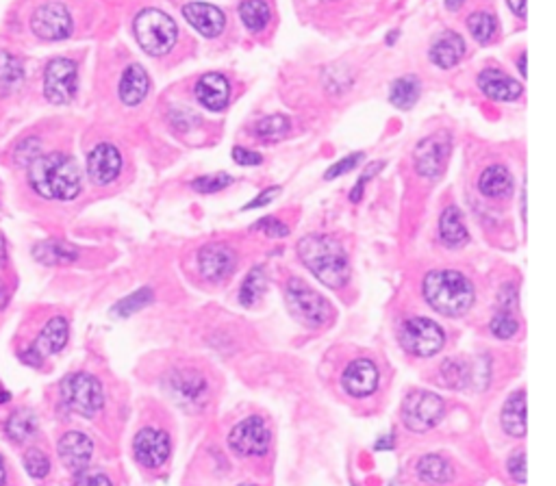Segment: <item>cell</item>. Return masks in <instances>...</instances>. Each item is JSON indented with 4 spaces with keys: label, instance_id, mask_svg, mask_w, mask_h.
I'll return each instance as SVG.
<instances>
[{
    "label": "cell",
    "instance_id": "6f0895ef",
    "mask_svg": "<svg viewBox=\"0 0 556 486\" xmlns=\"http://www.w3.org/2000/svg\"><path fill=\"white\" fill-rule=\"evenodd\" d=\"M4 482H7V469H4V460L0 456V486H4Z\"/></svg>",
    "mask_w": 556,
    "mask_h": 486
},
{
    "label": "cell",
    "instance_id": "91938a15",
    "mask_svg": "<svg viewBox=\"0 0 556 486\" xmlns=\"http://www.w3.org/2000/svg\"><path fill=\"white\" fill-rule=\"evenodd\" d=\"M7 400H12V393H4L3 387H0V404H4Z\"/></svg>",
    "mask_w": 556,
    "mask_h": 486
},
{
    "label": "cell",
    "instance_id": "d4e9b609",
    "mask_svg": "<svg viewBox=\"0 0 556 486\" xmlns=\"http://www.w3.org/2000/svg\"><path fill=\"white\" fill-rule=\"evenodd\" d=\"M500 424L502 430L513 439L526 437V391L519 389L507 400L500 413Z\"/></svg>",
    "mask_w": 556,
    "mask_h": 486
},
{
    "label": "cell",
    "instance_id": "5bb4252c",
    "mask_svg": "<svg viewBox=\"0 0 556 486\" xmlns=\"http://www.w3.org/2000/svg\"><path fill=\"white\" fill-rule=\"evenodd\" d=\"M165 387L183 408H198L207 402V380L194 369H177L165 378Z\"/></svg>",
    "mask_w": 556,
    "mask_h": 486
},
{
    "label": "cell",
    "instance_id": "7dc6e473",
    "mask_svg": "<svg viewBox=\"0 0 556 486\" xmlns=\"http://www.w3.org/2000/svg\"><path fill=\"white\" fill-rule=\"evenodd\" d=\"M498 302H500V310H507V313H513L515 315V310H518V289H515V284H504L502 287V292H500V298H498Z\"/></svg>",
    "mask_w": 556,
    "mask_h": 486
},
{
    "label": "cell",
    "instance_id": "8992f818",
    "mask_svg": "<svg viewBox=\"0 0 556 486\" xmlns=\"http://www.w3.org/2000/svg\"><path fill=\"white\" fill-rule=\"evenodd\" d=\"M285 300H287L289 313L309 328H319L333 317V307L328 300L322 293L313 292L300 278L289 280L287 289H285Z\"/></svg>",
    "mask_w": 556,
    "mask_h": 486
},
{
    "label": "cell",
    "instance_id": "30bf717a",
    "mask_svg": "<svg viewBox=\"0 0 556 486\" xmlns=\"http://www.w3.org/2000/svg\"><path fill=\"white\" fill-rule=\"evenodd\" d=\"M70 339V324L66 317H53L48 319L44 325L42 333L37 334V339L33 341V345H29L24 352H20V360L31 367H39L44 363V358L59 354L68 345Z\"/></svg>",
    "mask_w": 556,
    "mask_h": 486
},
{
    "label": "cell",
    "instance_id": "f35d334b",
    "mask_svg": "<svg viewBox=\"0 0 556 486\" xmlns=\"http://www.w3.org/2000/svg\"><path fill=\"white\" fill-rule=\"evenodd\" d=\"M44 154V146L39 142V137H27V139H20L13 148V163L20 165V168H29L35 159L42 157Z\"/></svg>",
    "mask_w": 556,
    "mask_h": 486
},
{
    "label": "cell",
    "instance_id": "db71d44e",
    "mask_svg": "<svg viewBox=\"0 0 556 486\" xmlns=\"http://www.w3.org/2000/svg\"><path fill=\"white\" fill-rule=\"evenodd\" d=\"M7 302H9V289L4 287V283L0 280V310L7 307Z\"/></svg>",
    "mask_w": 556,
    "mask_h": 486
},
{
    "label": "cell",
    "instance_id": "94428289",
    "mask_svg": "<svg viewBox=\"0 0 556 486\" xmlns=\"http://www.w3.org/2000/svg\"><path fill=\"white\" fill-rule=\"evenodd\" d=\"M522 219L526 222V187L522 189Z\"/></svg>",
    "mask_w": 556,
    "mask_h": 486
},
{
    "label": "cell",
    "instance_id": "11a10c76",
    "mask_svg": "<svg viewBox=\"0 0 556 486\" xmlns=\"http://www.w3.org/2000/svg\"><path fill=\"white\" fill-rule=\"evenodd\" d=\"M463 3L465 0H445V9H448V12H457V9L463 7Z\"/></svg>",
    "mask_w": 556,
    "mask_h": 486
},
{
    "label": "cell",
    "instance_id": "7402d4cb",
    "mask_svg": "<svg viewBox=\"0 0 556 486\" xmlns=\"http://www.w3.org/2000/svg\"><path fill=\"white\" fill-rule=\"evenodd\" d=\"M230 98V85L227 77L212 72L204 74L196 83V100L209 111H224Z\"/></svg>",
    "mask_w": 556,
    "mask_h": 486
},
{
    "label": "cell",
    "instance_id": "ba28073f",
    "mask_svg": "<svg viewBox=\"0 0 556 486\" xmlns=\"http://www.w3.org/2000/svg\"><path fill=\"white\" fill-rule=\"evenodd\" d=\"M445 415V404L437 393L430 391H413L402 404V424L411 432L424 434L437 428Z\"/></svg>",
    "mask_w": 556,
    "mask_h": 486
},
{
    "label": "cell",
    "instance_id": "f546056e",
    "mask_svg": "<svg viewBox=\"0 0 556 486\" xmlns=\"http://www.w3.org/2000/svg\"><path fill=\"white\" fill-rule=\"evenodd\" d=\"M419 480L428 484H448L452 480V465L439 454H428L422 456L418 460V467H415Z\"/></svg>",
    "mask_w": 556,
    "mask_h": 486
},
{
    "label": "cell",
    "instance_id": "9f6ffc18",
    "mask_svg": "<svg viewBox=\"0 0 556 486\" xmlns=\"http://www.w3.org/2000/svg\"><path fill=\"white\" fill-rule=\"evenodd\" d=\"M392 448H394V437H392V434H389V437L385 439V441L380 439L378 443H377V449H392Z\"/></svg>",
    "mask_w": 556,
    "mask_h": 486
},
{
    "label": "cell",
    "instance_id": "f907efd6",
    "mask_svg": "<svg viewBox=\"0 0 556 486\" xmlns=\"http://www.w3.org/2000/svg\"><path fill=\"white\" fill-rule=\"evenodd\" d=\"M280 194V187H270L265 189V192L261 195H257V198L253 200L250 204H245V211H253V209H259V207H265V204L272 202L274 198Z\"/></svg>",
    "mask_w": 556,
    "mask_h": 486
},
{
    "label": "cell",
    "instance_id": "74e56055",
    "mask_svg": "<svg viewBox=\"0 0 556 486\" xmlns=\"http://www.w3.org/2000/svg\"><path fill=\"white\" fill-rule=\"evenodd\" d=\"M153 300H154V295L150 289H139V292H135L131 295H127L124 300H120V302L112 309V313L115 315V317H131L133 313H139L142 309H146Z\"/></svg>",
    "mask_w": 556,
    "mask_h": 486
},
{
    "label": "cell",
    "instance_id": "603a6c76",
    "mask_svg": "<svg viewBox=\"0 0 556 486\" xmlns=\"http://www.w3.org/2000/svg\"><path fill=\"white\" fill-rule=\"evenodd\" d=\"M478 192L489 200H504L513 194V174L504 165H489L478 178Z\"/></svg>",
    "mask_w": 556,
    "mask_h": 486
},
{
    "label": "cell",
    "instance_id": "7bdbcfd3",
    "mask_svg": "<svg viewBox=\"0 0 556 486\" xmlns=\"http://www.w3.org/2000/svg\"><path fill=\"white\" fill-rule=\"evenodd\" d=\"M507 469L515 482L526 484V452L524 449H515L513 456L507 460Z\"/></svg>",
    "mask_w": 556,
    "mask_h": 486
},
{
    "label": "cell",
    "instance_id": "b9f144b4",
    "mask_svg": "<svg viewBox=\"0 0 556 486\" xmlns=\"http://www.w3.org/2000/svg\"><path fill=\"white\" fill-rule=\"evenodd\" d=\"M228 185H233V178L227 177V174H209V177H200L196 180H192V189L198 194H215L227 189Z\"/></svg>",
    "mask_w": 556,
    "mask_h": 486
},
{
    "label": "cell",
    "instance_id": "c3c4849f",
    "mask_svg": "<svg viewBox=\"0 0 556 486\" xmlns=\"http://www.w3.org/2000/svg\"><path fill=\"white\" fill-rule=\"evenodd\" d=\"M233 161L237 165H259L263 161V157L259 152H254V150H248V148H233Z\"/></svg>",
    "mask_w": 556,
    "mask_h": 486
},
{
    "label": "cell",
    "instance_id": "44dd1931",
    "mask_svg": "<svg viewBox=\"0 0 556 486\" xmlns=\"http://www.w3.org/2000/svg\"><path fill=\"white\" fill-rule=\"evenodd\" d=\"M478 87L485 96L500 100V103L518 100L524 92L522 83L515 81L513 77H509V74H504L502 70H495V68H487L478 74Z\"/></svg>",
    "mask_w": 556,
    "mask_h": 486
},
{
    "label": "cell",
    "instance_id": "484cf974",
    "mask_svg": "<svg viewBox=\"0 0 556 486\" xmlns=\"http://www.w3.org/2000/svg\"><path fill=\"white\" fill-rule=\"evenodd\" d=\"M465 57V39L459 33H444L430 46V62L437 68L450 70Z\"/></svg>",
    "mask_w": 556,
    "mask_h": 486
},
{
    "label": "cell",
    "instance_id": "836d02e7",
    "mask_svg": "<svg viewBox=\"0 0 556 486\" xmlns=\"http://www.w3.org/2000/svg\"><path fill=\"white\" fill-rule=\"evenodd\" d=\"M419 98V81L415 77H402L398 81H394L392 92H389V100H392L394 107L407 109L413 107Z\"/></svg>",
    "mask_w": 556,
    "mask_h": 486
},
{
    "label": "cell",
    "instance_id": "681fc988",
    "mask_svg": "<svg viewBox=\"0 0 556 486\" xmlns=\"http://www.w3.org/2000/svg\"><path fill=\"white\" fill-rule=\"evenodd\" d=\"M383 165H385V163H369V165H368V169H365V174L359 178V183L354 185L353 194H350V200H353V202H359L361 195H363V185L368 183V180L372 178L374 174L378 172V169H383Z\"/></svg>",
    "mask_w": 556,
    "mask_h": 486
},
{
    "label": "cell",
    "instance_id": "6125c7cd",
    "mask_svg": "<svg viewBox=\"0 0 556 486\" xmlns=\"http://www.w3.org/2000/svg\"><path fill=\"white\" fill-rule=\"evenodd\" d=\"M239 486H257V484H239Z\"/></svg>",
    "mask_w": 556,
    "mask_h": 486
},
{
    "label": "cell",
    "instance_id": "9c48e42d",
    "mask_svg": "<svg viewBox=\"0 0 556 486\" xmlns=\"http://www.w3.org/2000/svg\"><path fill=\"white\" fill-rule=\"evenodd\" d=\"M79 92V68L72 59L57 57L44 72V96L50 104H70Z\"/></svg>",
    "mask_w": 556,
    "mask_h": 486
},
{
    "label": "cell",
    "instance_id": "bcb514c9",
    "mask_svg": "<svg viewBox=\"0 0 556 486\" xmlns=\"http://www.w3.org/2000/svg\"><path fill=\"white\" fill-rule=\"evenodd\" d=\"M74 486H113V484H112V480H109V475H104L103 471L83 469L81 474H79Z\"/></svg>",
    "mask_w": 556,
    "mask_h": 486
},
{
    "label": "cell",
    "instance_id": "4dcf8cb0",
    "mask_svg": "<svg viewBox=\"0 0 556 486\" xmlns=\"http://www.w3.org/2000/svg\"><path fill=\"white\" fill-rule=\"evenodd\" d=\"M24 81V65L16 54L0 50V94L18 89Z\"/></svg>",
    "mask_w": 556,
    "mask_h": 486
},
{
    "label": "cell",
    "instance_id": "5b68a950",
    "mask_svg": "<svg viewBox=\"0 0 556 486\" xmlns=\"http://www.w3.org/2000/svg\"><path fill=\"white\" fill-rule=\"evenodd\" d=\"M62 402L68 410L81 415V417H94L104 406V391L96 375L77 372L62 380Z\"/></svg>",
    "mask_w": 556,
    "mask_h": 486
},
{
    "label": "cell",
    "instance_id": "f1b7e54d",
    "mask_svg": "<svg viewBox=\"0 0 556 486\" xmlns=\"http://www.w3.org/2000/svg\"><path fill=\"white\" fill-rule=\"evenodd\" d=\"M37 415L29 408L13 410L7 422H4V434L13 443H27L29 439H33L37 434Z\"/></svg>",
    "mask_w": 556,
    "mask_h": 486
},
{
    "label": "cell",
    "instance_id": "277c9868",
    "mask_svg": "<svg viewBox=\"0 0 556 486\" xmlns=\"http://www.w3.org/2000/svg\"><path fill=\"white\" fill-rule=\"evenodd\" d=\"M135 39L144 53L162 57L174 48L178 39V27L168 13L159 9H144L133 22Z\"/></svg>",
    "mask_w": 556,
    "mask_h": 486
},
{
    "label": "cell",
    "instance_id": "4316f807",
    "mask_svg": "<svg viewBox=\"0 0 556 486\" xmlns=\"http://www.w3.org/2000/svg\"><path fill=\"white\" fill-rule=\"evenodd\" d=\"M439 239L445 248H463L469 242V233L457 207L444 209L439 218Z\"/></svg>",
    "mask_w": 556,
    "mask_h": 486
},
{
    "label": "cell",
    "instance_id": "ee69618b",
    "mask_svg": "<svg viewBox=\"0 0 556 486\" xmlns=\"http://www.w3.org/2000/svg\"><path fill=\"white\" fill-rule=\"evenodd\" d=\"M361 161H363V152H354V154H350V157L342 159V161H337V163L333 165V168L328 169V172H327V180L339 178V177H344V174L353 172V169L357 168V165H359Z\"/></svg>",
    "mask_w": 556,
    "mask_h": 486
},
{
    "label": "cell",
    "instance_id": "7c38bea8",
    "mask_svg": "<svg viewBox=\"0 0 556 486\" xmlns=\"http://www.w3.org/2000/svg\"><path fill=\"white\" fill-rule=\"evenodd\" d=\"M450 154H452V139L448 133L424 137L415 148V169L424 178H439L445 172Z\"/></svg>",
    "mask_w": 556,
    "mask_h": 486
},
{
    "label": "cell",
    "instance_id": "8fae6325",
    "mask_svg": "<svg viewBox=\"0 0 556 486\" xmlns=\"http://www.w3.org/2000/svg\"><path fill=\"white\" fill-rule=\"evenodd\" d=\"M270 441H272V434H270L265 419L259 417V415L239 422L228 434L230 449L237 456H244V458L263 456L270 449Z\"/></svg>",
    "mask_w": 556,
    "mask_h": 486
},
{
    "label": "cell",
    "instance_id": "52a82bcc",
    "mask_svg": "<svg viewBox=\"0 0 556 486\" xmlns=\"http://www.w3.org/2000/svg\"><path fill=\"white\" fill-rule=\"evenodd\" d=\"M400 345L411 357L428 358L442 352L445 345V333L437 322L428 317H409L400 325Z\"/></svg>",
    "mask_w": 556,
    "mask_h": 486
},
{
    "label": "cell",
    "instance_id": "e0dca14e",
    "mask_svg": "<svg viewBox=\"0 0 556 486\" xmlns=\"http://www.w3.org/2000/svg\"><path fill=\"white\" fill-rule=\"evenodd\" d=\"M122 172V154L113 144H98L89 150L87 154V174L92 178L94 185H104L113 183L115 178Z\"/></svg>",
    "mask_w": 556,
    "mask_h": 486
},
{
    "label": "cell",
    "instance_id": "6da1fadb",
    "mask_svg": "<svg viewBox=\"0 0 556 486\" xmlns=\"http://www.w3.org/2000/svg\"><path fill=\"white\" fill-rule=\"evenodd\" d=\"M29 185L39 198L68 202L81 194L83 178L72 157L63 152H50L29 165Z\"/></svg>",
    "mask_w": 556,
    "mask_h": 486
},
{
    "label": "cell",
    "instance_id": "e575fe53",
    "mask_svg": "<svg viewBox=\"0 0 556 486\" xmlns=\"http://www.w3.org/2000/svg\"><path fill=\"white\" fill-rule=\"evenodd\" d=\"M253 133L259 142H278L289 133V119L285 115H268L254 124Z\"/></svg>",
    "mask_w": 556,
    "mask_h": 486
},
{
    "label": "cell",
    "instance_id": "f6af8a7d",
    "mask_svg": "<svg viewBox=\"0 0 556 486\" xmlns=\"http://www.w3.org/2000/svg\"><path fill=\"white\" fill-rule=\"evenodd\" d=\"M254 228L257 230H263L265 235H270V237H287L289 235V228H287V224L285 222H280V219H274V218H263V219H259L257 224H254Z\"/></svg>",
    "mask_w": 556,
    "mask_h": 486
},
{
    "label": "cell",
    "instance_id": "60d3db41",
    "mask_svg": "<svg viewBox=\"0 0 556 486\" xmlns=\"http://www.w3.org/2000/svg\"><path fill=\"white\" fill-rule=\"evenodd\" d=\"M22 463H24V469L29 471V475L35 480L46 478V475L50 474V458L37 448L27 449L22 456Z\"/></svg>",
    "mask_w": 556,
    "mask_h": 486
},
{
    "label": "cell",
    "instance_id": "680465c9",
    "mask_svg": "<svg viewBox=\"0 0 556 486\" xmlns=\"http://www.w3.org/2000/svg\"><path fill=\"white\" fill-rule=\"evenodd\" d=\"M519 72H522V77H526V53H522V57H519Z\"/></svg>",
    "mask_w": 556,
    "mask_h": 486
},
{
    "label": "cell",
    "instance_id": "d6986e66",
    "mask_svg": "<svg viewBox=\"0 0 556 486\" xmlns=\"http://www.w3.org/2000/svg\"><path fill=\"white\" fill-rule=\"evenodd\" d=\"M342 387L353 398H369L378 389V369L372 360L357 358L344 369Z\"/></svg>",
    "mask_w": 556,
    "mask_h": 486
},
{
    "label": "cell",
    "instance_id": "4fadbf2b",
    "mask_svg": "<svg viewBox=\"0 0 556 486\" xmlns=\"http://www.w3.org/2000/svg\"><path fill=\"white\" fill-rule=\"evenodd\" d=\"M31 31L39 39L46 42H59L66 39L72 33V16L62 3L39 4L31 16Z\"/></svg>",
    "mask_w": 556,
    "mask_h": 486
},
{
    "label": "cell",
    "instance_id": "ffe728a7",
    "mask_svg": "<svg viewBox=\"0 0 556 486\" xmlns=\"http://www.w3.org/2000/svg\"><path fill=\"white\" fill-rule=\"evenodd\" d=\"M183 18L204 37H218L227 27L222 9L207 3H187L183 7Z\"/></svg>",
    "mask_w": 556,
    "mask_h": 486
},
{
    "label": "cell",
    "instance_id": "cb8c5ba5",
    "mask_svg": "<svg viewBox=\"0 0 556 486\" xmlns=\"http://www.w3.org/2000/svg\"><path fill=\"white\" fill-rule=\"evenodd\" d=\"M148 89L150 78L146 70L142 65H129L127 72L122 74V81H120V100L127 107H137L148 96Z\"/></svg>",
    "mask_w": 556,
    "mask_h": 486
},
{
    "label": "cell",
    "instance_id": "f5cc1de1",
    "mask_svg": "<svg viewBox=\"0 0 556 486\" xmlns=\"http://www.w3.org/2000/svg\"><path fill=\"white\" fill-rule=\"evenodd\" d=\"M9 260V252H7V243H4V235L0 233V268H4Z\"/></svg>",
    "mask_w": 556,
    "mask_h": 486
},
{
    "label": "cell",
    "instance_id": "3957f363",
    "mask_svg": "<svg viewBox=\"0 0 556 486\" xmlns=\"http://www.w3.org/2000/svg\"><path fill=\"white\" fill-rule=\"evenodd\" d=\"M422 293L428 307L444 317H461L474 307L476 300L472 280L457 269H437L426 274Z\"/></svg>",
    "mask_w": 556,
    "mask_h": 486
},
{
    "label": "cell",
    "instance_id": "ab89813d",
    "mask_svg": "<svg viewBox=\"0 0 556 486\" xmlns=\"http://www.w3.org/2000/svg\"><path fill=\"white\" fill-rule=\"evenodd\" d=\"M489 330L495 339H513L519 330V322L513 313L498 310V313L494 315V319H491Z\"/></svg>",
    "mask_w": 556,
    "mask_h": 486
},
{
    "label": "cell",
    "instance_id": "2e32d148",
    "mask_svg": "<svg viewBox=\"0 0 556 486\" xmlns=\"http://www.w3.org/2000/svg\"><path fill=\"white\" fill-rule=\"evenodd\" d=\"M237 254L227 243H207L198 250V272L203 278L220 283L235 272Z\"/></svg>",
    "mask_w": 556,
    "mask_h": 486
},
{
    "label": "cell",
    "instance_id": "1f68e13d",
    "mask_svg": "<svg viewBox=\"0 0 556 486\" xmlns=\"http://www.w3.org/2000/svg\"><path fill=\"white\" fill-rule=\"evenodd\" d=\"M239 18H242V22L245 24L248 31L261 33L270 24L272 13H270V7L265 0H244V3L239 4Z\"/></svg>",
    "mask_w": 556,
    "mask_h": 486
},
{
    "label": "cell",
    "instance_id": "9a60e30c",
    "mask_svg": "<svg viewBox=\"0 0 556 486\" xmlns=\"http://www.w3.org/2000/svg\"><path fill=\"white\" fill-rule=\"evenodd\" d=\"M133 452L139 465H144L148 469H157L170 458L172 441H170V434L165 430L144 428L135 434Z\"/></svg>",
    "mask_w": 556,
    "mask_h": 486
},
{
    "label": "cell",
    "instance_id": "ac0fdd59",
    "mask_svg": "<svg viewBox=\"0 0 556 486\" xmlns=\"http://www.w3.org/2000/svg\"><path fill=\"white\" fill-rule=\"evenodd\" d=\"M57 454L59 458H62L63 467L74 471V474H81V471L87 469V465L92 463L94 441L85 432L70 430V432H66L59 439Z\"/></svg>",
    "mask_w": 556,
    "mask_h": 486
},
{
    "label": "cell",
    "instance_id": "83f0119b",
    "mask_svg": "<svg viewBox=\"0 0 556 486\" xmlns=\"http://www.w3.org/2000/svg\"><path fill=\"white\" fill-rule=\"evenodd\" d=\"M33 257L44 265H66L79 259V250L68 242L48 239V242L35 243Z\"/></svg>",
    "mask_w": 556,
    "mask_h": 486
},
{
    "label": "cell",
    "instance_id": "d590c367",
    "mask_svg": "<svg viewBox=\"0 0 556 486\" xmlns=\"http://www.w3.org/2000/svg\"><path fill=\"white\" fill-rule=\"evenodd\" d=\"M468 29L476 42L489 44V42H494V37L498 35V20H495L494 13L476 12L468 18Z\"/></svg>",
    "mask_w": 556,
    "mask_h": 486
},
{
    "label": "cell",
    "instance_id": "d6a6232c",
    "mask_svg": "<svg viewBox=\"0 0 556 486\" xmlns=\"http://www.w3.org/2000/svg\"><path fill=\"white\" fill-rule=\"evenodd\" d=\"M265 287H268V278H265V269L263 268H254L250 269L248 276L244 278L242 287H239V302L244 307H254V304L261 300V295L265 293Z\"/></svg>",
    "mask_w": 556,
    "mask_h": 486
},
{
    "label": "cell",
    "instance_id": "816d5d0a",
    "mask_svg": "<svg viewBox=\"0 0 556 486\" xmlns=\"http://www.w3.org/2000/svg\"><path fill=\"white\" fill-rule=\"evenodd\" d=\"M510 12L515 13L518 18H526V0H507Z\"/></svg>",
    "mask_w": 556,
    "mask_h": 486
},
{
    "label": "cell",
    "instance_id": "7a4b0ae2",
    "mask_svg": "<svg viewBox=\"0 0 556 486\" xmlns=\"http://www.w3.org/2000/svg\"><path fill=\"white\" fill-rule=\"evenodd\" d=\"M298 257L304 268L330 289H342L350 280L348 254L330 235H307L300 239Z\"/></svg>",
    "mask_w": 556,
    "mask_h": 486
},
{
    "label": "cell",
    "instance_id": "8d00e7d4",
    "mask_svg": "<svg viewBox=\"0 0 556 486\" xmlns=\"http://www.w3.org/2000/svg\"><path fill=\"white\" fill-rule=\"evenodd\" d=\"M439 374H442L444 383L448 384L450 389H463L468 387L469 380H472V365L463 363V360H457V358H448L442 363V369H439Z\"/></svg>",
    "mask_w": 556,
    "mask_h": 486
}]
</instances>
